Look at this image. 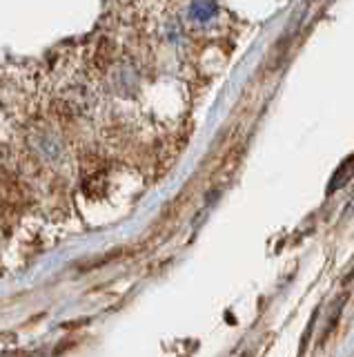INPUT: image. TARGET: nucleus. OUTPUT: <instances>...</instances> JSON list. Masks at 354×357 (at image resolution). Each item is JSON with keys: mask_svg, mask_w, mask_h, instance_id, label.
Segmentation results:
<instances>
[{"mask_svg": "<svg viewBox=\"0 0 354 357\" xmlns=\"http://www.w3.org/2000/svg\"><path fill=\"white\" fill-rule=\"evenodd\" d=\"M354 174V161L352 159H348L346 163H343V167L341 170L335 174V181H332V185H330V190H337V188H341L343 183L348 181V178Z\"/></svg>", "mask_w": 354, "mask_h": 357, "instance_id": "f03ea898", "label": "nucleus"}, {"mask_svg": "<svg viewBox=\"0 0 354 357\" xmlns=\"http://www.w3.org/2000/svg\"><path fill=\"white\" fill-rule=\"evenodd\" d=\"M214 14H216L214 0H194L190 7V18L196 22H207L209 18H214Z\"/></svg>", "mask_w": 354, "mask_h": 357, "instance_id": "f257e3e1", "label": "nucleus"}]
</instances>
